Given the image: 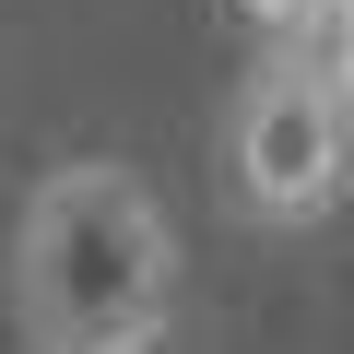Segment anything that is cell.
<instances>
[{"label": "cell", "instance_id": "7a4b0ae2", "mask_svg": "<svg viewBox=\"0 0 354 354\" xmlns=\"http://www.w3.org/2000/svg\"><path fill=\"white\" fill-rule=\"evenodd\" d=\"M225 189L272 236H307L354 201V106L295 48H260L225 95Z\"/></svg>", "mask_w": 354, "mask_h": 354}, {"label": "cell", "instance_id": "6da1fadb", "mask_svg": "<svg viewBox=\"0 0 354 354\" xmlns=\"http://www.w3.org/2000/svg\"><path fill=\"white\" fill-rule=\"evenodd\" d=\"M12 342L24 354H165L177 330V213L130 153H59L12 213Z\"/></svg>", "mask_w": 354, "mask_h": 354}, {"label": "cell", "instance_id": "3957f363", "mask_svg": "<svg viewBox=\"0 0 354 354\" xmlns=\"http://www.w3.org/2000/svg\"><path fill=\"white\" fill-rule=\"evenodd\" d=\"M295 59L354 106V0H319V12H307V36H295Z\"/></svg>", "mask_w": 354, "mask_h": 354}, {"label": "cell", "instance_id": "277c9868", "mask_svg": "<svg viewBox=\"0 0 354 354\" xmlns=\"http://www.w3.org/2000/svg\"><path fill=\"white\" fill-rule=\"evenodd\" d=\"M236 12H248V24L272 36V48H295V36H307V12H319V0H236Z\"/></svg>", "mask_w": 354, "mask_h": 354}]
</instances>
